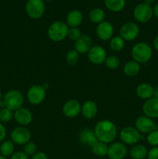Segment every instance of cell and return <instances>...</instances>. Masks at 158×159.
I'll return each instance as SVG.
<instances>
[{"instance_id":"4316f807","label":"cell","mask_w":158,"mask_h":159,"mask_svg":"<svg viewBox=\"0 0 158 159\" xmlns=\"http://www.w3.org/2000/svg\"><path fill=\"white\" fill-rule=\"evenodd\" d=\"M15 152V144L11 140H5L0 144V155L2 156L11 157Z\"/></svg>"},{"instance_id":"74e56055","label":"cell","mask_w":158,"mask_h":159,"mask_svg":"<svg viewBox=\"0 0 158 159\" xmlns=\"http://www.w3.org/2000/svg\"><path fill=\"white\" fill-rule=\"evenodd\" d=\"M6 129L4 124L0 122V143L4 141L6 138Z\"/></svg>"},{"instance_id":"ffe728a7","label":"cell","mask_w":158,"mask_h":159,"mask_svg":"<svg viewBox=\"0 0 158 159\" xmlns=\"http://www.w3.org/2000/svg\"><path fill=\"white\" fill-rule=\"evenodd\" d=\"M99 112L98 105L94 101L87 100L81 105V113L82 116L87 120H91L95 117Z\"/></svg>"},{"instance_id":"4fadbf2b","label":"cell","mask_w":158,"mask_h":159,"mask_svg":"<svg viewBox=\"0 0 158 159\" xmlns=\"http://www.w3.org/2000/svg\"><path fill=\"white\" fill-rule=\"evenodd\" d=\"M127 152L126 145L122 142L116 141L111 143L108 146L107 156L109 159H123L126 156Z\"/></svg>"},{"instance_id":"7402d4cb","label":"cell","mask_w":158,"mask_h":159,"mask_svg":"<svg viewBox=\"0 0 158 159\" xmlns=\"http://www.w3.org/2000/svg\"><path fill=\"white\" fill-rule=\"evenodd\" d=\"M83 14L77 9L70 11L66 17V23L69 28L78 27L83 21Z\"/></svg>"},{"instance_id":"ba28073f","label":"cell","mask_w":158,"mask_h":159,"mask_svg":"<svg viewBox=\"0 0 158 159\" xmlns=\"http://www.w3.org/2000/svg\"><path fill=\"white\" fill-rule=\"evenodd\" d=\"M133 17L137 22L146 23L150 21L153 17V8L150 5L142 2L134 8L133 12Z\"/></svg>"},{"instance_id":"836d02e7","label":"cell","mask_w":158,"mask_h":159,"mask_svg":"<svg viewBox=\"0 0 158 159\" xmlns=\"http://www.w3.org/2000/svg\"><path fill=\"white\" fill-rule=\"evenodd\" d=\"M147 141L152 147H158V130H154L149 133L147 137Z\"/></svg>"},{"instance_id":"7a4b0ae2","label":"cell","mask_w":158,"mask_h":159,"mask_svg":"<svg viewBox=\"0 0 158 159\" xmlns=\"http://www.w3.org/2000/svg\"><path fill=\"white\" fill-rule=\"evenodd\" d=\"M131 55L133 60L137 63H147L151 59L153 55V49L146 42H139L132 48Z\"/></svg>"},{"instance_id":"f35d334b","label":"cell","mask_w":158,"mask_h":159,"mask_svg":"<svg viewBox=\"0 0 158 159\" xmlns=\"http://www.w3.org/2000/svg\"><path fill=\"white\" fill-rule=\"evenodd\" d=\"M31 159H49L48 158L47 155L42 152H37L33 156H32Z\"/></svg>"},{"instance_id":"2e32d148","label":"cell","mask_w":158,"mask_h":159,"mask_svg":"<svg viewBox=\"0 0 158 159\" xmlns=\"http://www.w3.org/2000/svg\"><path fill=\"white\" fill-rule=\"evenodd\" d=\"M13 118L19 125L26 127L32 123L33 116L30 110L25 107H21L14 112Z\"/></svg>"},{"instance_id":"4dcf8cb0","label":"cell","mask_w":158,"mask_h":159,"mask_svg":"<svg viewBox=\"0 0 158 159\" xmlns=\"http://www.w3.org/2000/svg\"><path fill=\"white\" fill-rule=\"evenodd\" d=\"M79 54H80L74 49L68 51L65 56V60H66L67 63L70 65H77L79 61V59H80Z\"/></svg>"},{"instance_id":"9c48e42d","label":"cell","mask_w":158,"mask_h":159,"mask_svg":"<svg viewBox=\"0 0 158 159\" xmlns=\"http://www.w3.org/2000/svg\"><path fill=\"white\" fill-rule=\"evenodd\" d=\"M11 141L15 144L25 145L31 140V133L26 127H17L12 130L10 134Z\"/></svg>"},{"instance_id":"277c9868","label":"cell","mask_w":158,"mask_h":159,"mask_svg":"<svg viewBox=\"0 0 158 159\" xmlns=\"http://www.w3.org/2000/svg\"><path fill=\"white\" fill-rule=\"evenodd\" d=\"M3 101L5 102L6 108L9 109L12 111L15 112L23 107L24 103V97L22 93L19 90L12 89L8 91L3 97Z\"/></svg>"},{"instance_id":"8fae6325","label":"cell","mask_w":158,"mask_h":159,"mask_svg":"<svg viewBox=\"0 0 158 159\" xmlns=\"http://www.w3.org/2000/svg\"><path fill=\"white\" fill-rule=\"evenodd\" d=\"M107 57V52L103 47L100 45L93 46L88 52V59L91 63L99 65L105 62Z\"/></svg>"},{"instance_id":"ab89813d","label":"cell","mask_w":158,"mask_h":159,"mask_svg":"<svg viewBox=\"0 0 158 159\" xmlns=\"http://www.w3.org/2000/svg\"><path fill=\"white\" fill-rule=\"evenodd\" d=\"M153 14L156 19H158V3L155 5L153 8Z\"/></svg>"},{"instance_id":"52a82bcc","label":"cell","mask_w":158,"mask_h":159,"mask_svg":"<svg viewBox=\"0 0 158 159\" xmlns=\"http://www.w3.org/2000/svg\"><path fill=\"white\" fill-rule=\"evenodd\" d=\"M121 142L125 145H134L141 139V134L134 127H125L119 132Z\"/></svg>"},{"instance_id":"60d3db41","label":"cell","mask_w":158,"mask_h":159,"mask_svg":"<svg viewBox=\"0 0 158 159\" xmlns=\"http://www.w3.org/2000/svg\"><path fill=\"white\" fill-rule=\"evenodd\" d=\"M153 47H154L155 49L158 51V35L155 37V38L153 39Z\"/></svg>"},{"instance_id":"f1b7e54d","label":"cell","mask_w":158,"mask_h":159,"mask_svg":"<svg viewBox=\"0 0 158 159\" xmlns=\"http://www.w3.org/2000/svg\"><path fill=\"white\" fill-rule=\"evenodd\" d=\"M109 47L112 51L119 52L125 48V40L120 36H113L109 40Z\"/></svg>"},{"instance_id":"7bdbcfd3","label":"cell","mask_w":158,"mask_h":159,"mask_svg":"<svg viewBox=\"0 0 158 159\" xmlns=\"http://www.w3.org/2000/svg\"><path fill=\"white\" fill-rule=\"evenodd\" d=\"M154 2H155V0H143V2L146 3V4H148V5L153 4Z\"/></svg>"},{"instance_id":"6da1fadb","label":"cell","mask_w":158,"mask_h":159,"mask_svg":"<svg viewBox=\"0 0 158 159\" xmlns=\"http://www.w3.org/2000/svg\"><path fill=\"white\" fill-rule=\"evenodd\" d=\"M94 132L98 141L108 144L115 141L117 136L118 129L112 121L102 120L94 126Z\"/></svg>"},{"instance_id":"30bf717a","label":"cell","mask_w":158,"mask_h":159,"mask_svg":"<svg viewBox=\"0 0 158 159\" xmlns=\"http://www.w3.org/2000/svg\"><path fill=\"white\" fill-rule=\"evenodd\" d=\"M139 34V27L134 22L125 23L119 30V36L125 41H132L138 37Z\"/></svg>"},{"instance_id":"603a6c76","label":"cell","mask_w":158,"mask_h":159,"mask_svg":"<svg viewBox=\"0 0 158 159\" xmlns=\"http://www.w3.org/2000/svg\"><path fill=\"white\" fill-rule=\"evenodd\" d=\"M147 153L148 150L143 144H134L129 150V155L132 159H144L147 157Z\"/></svg>"},{"instance_id":"bcb514c9","label":"cell","mask_w":158,"mask_h":159,"mask_svg":"<svg viewBox=\"0 0 158 159\" xmlns=\"http://www.w3.org/2000/svg\"><path fill=\"white\" fill-rule=\"evenodd\" d=\"M2 92L0 90V100H2Z\"/></svg>"},{"instance_id":"484cf974","label":"cell","mask_w":158,"mask_h":159,"mask_svg":"<svg viewBox=\"0 0 158 159\" xmlns=\"http://www.w3.org/2000/svg\"><path fill=\"white\" fill-rule=\"evenodd\" d=\"M105 7L112 12H121L125 6V0H104Z\"/></svg>"},{"instance_id":"ac0fdd59","label":"cell","mask_w":158,"mask_h":159,"mask_svg":"<svg viewBox=\"0 0 158 159\" xmlns=\"http://www.w3.org/2000/svg\"><path fill=\"white\" fill-rule=\"evenodd\" d=\"M78 139L81 144L90 148L92 147L96 142L99 141L96 138L94 130H91L89 128L82 129L79 132Z\"/></svg>"},{"instance_id":"83f0119b","label":"cell","mask_w":158,"mask_h":159,"mask_svg":"<svg viewBox=\"0 0 158 159\" xmlns=\"http://www.w3.org/2000/svg\"><path fill=\"white\" fill-rule=\"evenodd\" d=\"M91 148V152L94 154V155L99 157H104L107 156V154H108V146L107 144H105L103 142H101V141H98L96 142Z\"/></svg>"},{"instance_id":"3957f363","label":"cell","mask_w":158,"mask_h":159,"mask_svg":"<svg viewBox=\"0 0 158 159\" xmlns=\"http://www.w3.org/2000/svg\"><path fill=\"white\" fill-rule=\"evenodd\" d=\"M69 30V26L65 22L54 21L50 25L47 30V35L50 40L54 42L63 41L66 37H68V33Z\"/></svg>"},{"instance_id":"d6a6232c","label":"cell","mask_w":158,"mask_h":159,"mask_svg":"<svg viewBox=\"0 0 158 159\" xmlns=\"http://www.w3.org/2000/svg\"><path fill=\"white\" fill-rule=\"evenodd\" d=\"M23 152L29 157L33 156L37 152V145L36 144V143L33 142V141H29V142L26 143L24 145Z\"/></svg>"},{"instance_id":"ee69618b","label":"cell","mask_w":158,"mask_h":159,"mask_svg":"<svg viewBox=\"0 0 158 159\" xmlns=\"http://www.w3.org/2000/svg\"><path fill=\"white\" fill-rule=\"evenodd\" d=\"M6 107V105H5V102L4 101H3V99H2V100H0V110L1 109H3Z\"/></svg>"},{"instance_id":"f546056e","label":"cell","mask_w":158,"mask_h":159,"mask_svg":"<svg viewBox=\"0 0 158 159\" xmlns=\"http://www.w3.org/2000/svg\"><path fill=\"white\" fill-rule=\"evenodd\" d=\"M105 65L107 68L110 70H115L118 68L120 65V61L116 56L110 55L107 56L105 61Z\"/></svg>"},{"instance_id":"5b68a950","label":"cell","mask_w":158,"mask_h":159,"mask_svg":"<svg viewBox=\"0 0 158 159\" xmlns=\"http://www.w3.org/2000/svg\"><path fill=\"white\" fill-rule=\"evenodd\" d=\"M45 3L43 0H28L25 9L29 18L39 20L42 18L45 12Z\"/></svg>"},{"instance_id":"5bb4252c","label":"cell","mask_w":158,"mask_h":159,"mask_svg":"<svg viewBox=\"0 0 158 159\" xmlns=\"http://www.w3.org/2000/svg\"><path fill=\"white\" fill-rule=\"evenodd\" d=\"M95 33L99 39L103 41L110 40L114 34V27L110 22L105 21L97 25Z\"/></svg>"},{"instance_id":"d6986e66","label":"cell","mask_w":158,"mask_h":159,"mask_svg":"<svg viewBox=\"0 0 158 159\" xmlns=\"http://www.w3.org/2000/svg\"><path fill=\"white\" fill-rule=\"evenodd\" d=\"M93 47V40L88 35H82L77 41L74 42V50L79 54H88Z\"/></svg>"},{"instance_id":"7dc6e473","label":"cell","mask_w":158,"mask_h":159,"mask_svg":"<svg viewBox=\"0 0 158 159\" xmlns=\"http://www.w3.org/2000/svg\"><path fill=\"white\" fill-rule=\"evenodd\" d=\"M43 2H52V1H54V0H43Z\"/></svg>"},{"instance_id":"1f68e13d","label":"cell","mask_w":158,"mask_h":159,"mask_svg":"<svg viewBox=\"0 0 158 159\" xmlns=\"http://www.w3.org/2000/svg\"><path fill=\"white\" fill-rule=\"evenodd\" d=\"M13 116L14 112L9 109L5 107V108L0 110V122L2 124L9 123V121L13 119Z\"/></svg>"},{"instance_id":"e575fe53","label":"cell","mask_w":158,"mask_h":159,"mask_svg":"<svg viewBox=\"0 0 158 159\" xmlns=\"http://www.w3.org/2000/svg\"><path fill=\"white\" fill-rule=\"evenodd\" d=\"M82 35L83 34H82L81 31L77 27L69 28V30H68V37L71 40H73L74 42L77 41Z\"/></svg>"},{"instance_id":"9a60e30c","label":"cell","mask_w":158,"mask_h":159,"mask_svg":"<svg viewBox=\"0 0 158 159\" xmlns=\"http://www.w3.org/2000/svg\"><path fill=\"white\" fill-rule=\"evenodd\" d=\"M81 104L78 100L71 99L64 102L63 106V113L66 117L74 118L81 113Z\"/></svg>"},{"instance_id":"f6af8a7d","label":"cell","mask_w":158,"mask_h":159,"mask_svg":"<svg viewBox=\"0 0 158 159\" xmlns=\"http://www.w3.org/2000/svg\"><path fill=\"white\" fill-rule=\"evenodd\" d=\"M0 159H8V158H6V157L2 156V155H0Z\"/></svg>"},{"instance_id":"44dd1931","label":"cell","mask_w":158,"mask_h":159,"mask_svg":"<svg viewBox=\"0 0 158 159\" xmlns=\"http://www.w3.org/2000/svg\"><path fill=\"white\" fill-rule=\"evenodd\" d=\"M136 93L139 99L146 101L154 96V87L150 84L143 82L137 85Z\"/></svg>"},{"instance_id":"7c38bea8","label":"cell","mask_w":158,"mask_h":159,"mask_svg":"<svg viewBox=\"0 0 158 159\" xmlns=\"http://www.w3.org/2000/svg\"><path fill=\"white\" fill-rule=\"evenodd\" d=\"M135 127L140 134H147L153 130H157L153 120L144 115L137 117L135 121Z\"/></svg>"},{"instance_id":"c3c4849f","label":"cell","mask_w":158,"mask_h":159,"mask_svg":"<svg viewBox=\"0 0 158 159\" xmlns=\"http://www.w3.org/2000/svg\"><path fill=\"white\" fill-rule=\"evenodd\" d=\"M144 159H148V158H144Z\"/></svg>"},{"instance_id":"d4e9b609","label":"cell","mask_w":158,"mask_h":159,"mask_svg":"<svg viewBox=\"0 0 158 159\" xmlns=\"http://www.w3.org/2000/svg\"><path fill=\"white\" fill-rule=\"evenodd\" d=\"M105 13L101 8H94L90 10L88 13V19L90 21L95 24H99L105 20Z\"/></svg>"},{"instance_id":"b9f144b4","label":"cell","mask_w":158,"mask_h":159,"mask_svg":"<svg viewBox=\"0 0 158 159\" xmlns=\"http://www.w3.org/2000/svg\"><path fill=\"white\" fill-rule=\"evenodd\" d=\"M154 97L158 99V85L154 87Z\"/></svg>"},{"instance_id":"8d00e7d4","label":"cell","mask_w":158,"mask_h":159,"mask_svg":"<svg viewBox=\"0 0 158 159\" xmlns=\"http://www.w3.org/2000/svg\"><path fill=\"white\" fill-rule=\"evenodd\" d=\"M10 159H29V157L23 152H14Z\"/></svg>"},{"instance_id":"d590c367","label":"cell","mask_w":158,"mask_h":159,"mask_svg":"<svg viewBox=\"0 0 158 159\" xmlns=\"http://www.w3.org/2000/svg\"><path fill=\"white\" fill-rule=\"evenodd\" d=\"M148 159H158V147H153L148 151L147 153Z\"/></svg>"},{"instance_id":"cb8c5ba5","label":"cell","mask_w":158,"mask_h":159,"mask_svg":"<svg viewBox=\"0 0 158 159\" xmlns=\"http://www.w3.org/2000/svg\"><path fill=\"white\" fill-rule=\"evenodd\" d=\"M140 64L137 63L135 61H129L124 65L123 71L124 74L128 77H135L140 71Z\"/></svg>"},{"instance_id":"8992f818","label":"cell","mask_w":158,"mask_h":159,"mask_svg":"<svg viewBox=\"0 0 158 159\" xmlns=\"http://www.w3.org/2000/svg\"><path fill=\"white\" fill-rule=\"evenodd\" d=\"M46 89L43 85H33L28 89L26 98L28 102L34 106L41 104L46 98Z\"/></svg>"},{"instance_id":"e0dca14e","label":"cell","mask_w":158,"mask_h":159,"mask_svg":"<svg viewBox=\"0 0 158 159\" xmlns=\"http://www.w3.org/2000/svg\"><path fill=\"white\" fill-rule=\"evenodd\" d=\"M143 113L144 116L150 117L151 119L158 118V99L156 97H152L145 101L142 107Z\"/></svg>"}]
</instances>
